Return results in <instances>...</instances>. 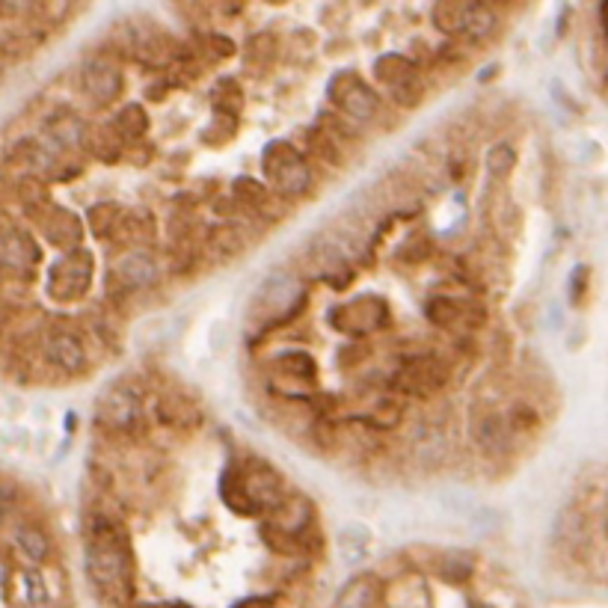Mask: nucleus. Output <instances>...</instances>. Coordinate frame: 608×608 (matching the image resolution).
Segmentation results:
<instances>
[{"mask_svg": "<svg viewBox=\"0 0 608 608\" xmlns=\"http://www.w3.org/2000/svg\"><path fill=\"white\" fill-rule=\"evenodd\" d=\"M514 164H517V152H514L508 143L493 146L490 155H487V167H490V173L493 175H508L514 170Z\"/></svg>", "mask_w": 608, "mask_h": 608, "instance_id": "26", "label": "nucleus"}, {"mask_svg": "<svg viewBox=\"0 0 608 608\" xmlns=\"http://www.w3.org/2000/svg\"><path fill=\"white\" fill-rule=\"evenodd\" d=\"M45 235H48L51 244H57V247H72V250H75V247L81 244L84 229H81V223H78L75 214H69V211H63V208H54L51 217L45 220Z\"/></svg>", "mask_w": 608, "mask_h": 608, "instance_id": "14", "label": "nucleus"}, {"mask_svg": "<svg viewBox=\"0 0 608 608\" xmlns=\"http://www.w3.org/2000/svg\"><path fill=\"white\" fill-rule=\"evenodd\" d=\"M101 214H116V208H113V205H98V208L92 211V217H101ZM107 226L116 229V220H95V232H98V235H104Z\"/></svg>", "mask_w": 608, "mask_h": 608, "instance_id": "28", "label": "nucleus"}, {"mask_svg": "<svg viewBox=\"0 0 608 608\" xmlns=\"http://www.w3.org/2000/svg\"><path fill=\"white\" fill-rule=\"evenodd\" d=\"M330 98H333L348 116L359 119V122L371 119L374 110H377V95L371 92L368 84H362L356 75H339L336 84L330 87Z\"/></svg>", "mask_w": 608, "mask_h": 608, "instance_id": "6", "label": "nucleus"}, {"mask_svg": "<svg viewBox=\"0 0 608 608\" xmlns=\"http://www.w3.org/2000/svg\"><path fill=\"white\" fill-rule=\"evenodd\" d=\"M511 434H514L511 422L496 410H481L472 422V436L478 448L490 457H502L511 448Z\"/></svg>", "mask_w": 608, "mask_h": 608, "instance_id": "7", "label": "nucleus"}, {"mask_svg": "<svg viewBox=\"0 0 608 608\" xmlns=\"http://www.w3.org/2000/svg\"><path fill=\"white\" fill-rule=\"evenodd\" d=\"M428 318L439 324V327H454L457 321H463V306L457 300H448V297H436L428 303ZM469 321V318H466Z\"/></svg>", "mask_w": 608, "mask_h": 608, "instance_id": "23", "label": "nucleus"}, {"mask_svg": "<svg viewBox=\"0 0 608 608\" xmlns=\"http://www.w3.org/2000/svg\"><path fill=\"white\" fill-rule=\"evenodd\" d=\"M146 125H149V116H146V110H143L140 104L122 107V113H119V119H116V131H119L122 137H128V140L146 134Z\"/></svg>", "mask_w": 608, "mask_h": 608, "instance_id": "20", "label": "nucleus"}, {"mask_svg": "<svg viewBox=\"0 0 608 608\" xmlns=\"http://www.w3.org/2000/svg\"><path fill=\"white\" fill-rule=\"evenodd\" d=\"M377 600H380V582L374 576H356L339 594L336 608H377Z\"/></svg>", "mask_w": 608, "mask_h": 608, "instance_id": "17", "label": "nucleus"}, {"mask_svg": "<svg viewBox=\"0 0 608 608\" xmlns=\"http://www.w3.org/2000/svg\"><path fill=\"white\" fill-rule=\"evenodd\" d=\"M12 540H15L18 552H21L27 561H33V564H42V561L51 555V540H48V534H45L42 528H36V525H18L15 534H12Z\"/></svg>", "mask_w": 608, "mask_h": 608, "instance_id": "16", "label": "nucleus"}, {"mask_svg": "<svg viewBox=\"0 0 608 608\" xmlns=\"http://www.w3.org/2000/svg\"><path fill=\"white\" fill-rule=\"evenodd\" d=\"M413 448L422 460H442L445 457V436L434 428H419L413 436Z\"/></svg>", "mask_w": 608, "mask_h": 608, "instance_id": "21", "label": "nucleus"}, {"mask_svg": "<svg viewBox=\"0 0 608 608\" xmlns=\"http://www.w3.org/2000/svg\"><path fill=\"white\" fill-rule=\"evenodd\" d=\"M84 89L89 98H95L98 104H110L116 101V95L122 92V72L116 63L104 60V57H92L84 66Z\"/></svg>", "mask_w": 608, "mask_h": 608, "instance_id": "11", "label": "nucleus"}, {"mask_svg": "<svg viewBox=\"0 0 608 608\" xmlns=\"http://www.w3.org/2000/svg\"><path fill=\"white\" fill-rule=\"evenodd\" d=\"M261 167H264L267 178L276 184V190L285 196H300L312 184V173H309L306 161L288 143H270L264 158H261Z\"/></svg>", "mask_w": 608, "mask_h": 608, "instance_id": "2", "label": "nucleus"}, {"mask_svg": "<svg viewBox=\"0 0 608 608\" xmlns=\"http://www.w3.org/2000/svg\"><path fill=\"white\" fill-rule=\"evenodd\" d=\"M36 261H39V247L27 232H21L15 226L0 229V264L3 267H9L15 273H30Z\"/></svg>", "mask_w": 608, "mask_h": 608, "instance_id": "8", "label": "nucleus"}, {"mask_svg": "<svg viewBox=\"0 0 608 608\" xmlns=\"http://www.w3.org/2000/svg\"><path fill=\"white\" fill-rule=\"evenodd\" d=\"M51 137L60 149H69V146H78L84 140V122L75 119V116H63L60 122L51 125Z\"/></svg>", "mask_w": 608, "mask_h": 608, "instance_id": "24", "label": "nucleus"}, {"mask_svg": "<svg viewBox=\"0 0 608 608\" xmlns=\"http://www.w3.org/2000/svg\"><path fill=\"white\" fill-rule=\"evenodd\" d=\"M143 608H181V606H143Z\"/></svg>", "mask_w": 608, "mask_h": 608, "instance_id": "29", "label": "nucleus"}, {"mask_svg": "<svg viewBox=\"0 0 608 608\" xmlns=\"http://www.w3.org/2000/svg\"><path fill=\"white\" fill-rule=\"evenodd\" d=\"M472 558L469 555H463V552H448L445 558H442V567H439V573H442V579H448V582H466L469 576H472Z\"/></svg>", "mask_w": 608, "mask_h": 608, "instance_id": "25", "label": "nucleus"}, {"mask_svg": "<svg viewBox=\"0 0 608 608\" xmlns=\"http://www.w3.org/2000/svg\"><path fill=\"white\" fill-rule=\"evenodd\" d=\"M45 353H48V359H51L57 368H63V371H69V374H78V371H84V365H87L84 342H81L75 333H69V330H54V333L45 339Z\"/></svg>", "mask_w": 608, "mask_h": 608, "instance_id": "12", "label": "nucleus"}, {"mask_svg": "<svg viewBox=\"0 0 608 608\" xmlns=\"http://www.w3.org/2000/svg\"><path fill=\"white\" fill-rule=\"evenodd\" d=\"M448 371L439 359L431 356H422V359H410L398 368L395 374V386L407 395H416V398H425V395H434L442 389Z\"/></svg>", "mask_w": 608, "mask_h": 608, "instance_id": "4", "label": "nucleus"}, {"mask_svg": "<svg viewBox=\"0 0 608 608\" xmlns=\"http://www.w3.org/2000/svg\"><path fill=\"white\" fill-rule=\"evenodd\" d=\"M92 282V256L84 250H72L69 256L57 261L51 267V279H48V291L54 300H78L84 297Z\"/></svg>", "mask_w": 608, "mask_h": 608, "instance_id": "3", "label": "nucleus"}, {"mask_svg": "<svg viewBox=\"0 0 608 608\" xmlns=\"http://www.w3.org/2000/svg\"><path fill=\"white\" fill-rule=\"evenodd\" d=\"M374 72H377V78H380L383 84H389V87H392V92H398V89H407V87H416V66H413L410 60L398 57V54L383 57V60L374 66Z\"/></svg>", "mask_w": 608, "mask_h": 608, "instance_id": "15", "label": "nucleus"}, {"mask_svg": "<svg viewBox=\"0 0 608 608\" xmlns=\"http://www.w3.org/2000/svg\"><path fill=\"white\" fill-rule=\"evenodd\" d=\"M469 3H436L434 24L445 33H460Z\"/></svg>", "mask_w": 608, "mask_h": 608, "instance_id": "22", "label": "nucleus"}, {"mask_svg": "<svg viewBox=\"0 0 608 608\" xmlns=\"http://www.w3.org/2000/svg\"><path fill=\"white\" fill-rule=\"evenodd\" d=\"M113 273L125 288H149L158 279V261L146 250H131L113 264Z\"/></svg>", "mask_w": 608, "mask_h": 608, "instance_id": "13", "label": "nucleus"}, {"mask_svg": "<svg viewBox=\"0 0 608 608\" xmlns=\"http://www.w3.org/2000/svg\"><path fill=\"white\" fill-rule=\"evenodd\" d=\"M87 576L107 603L125 606L134 600L131 552H128V540L119 531V525L95 522V528L89 531Z\"/></svg>", "mask_w": 608, "mask_h": 608, "instance_id": "1", "label": "nucleus"}, {"mask_svg": "<svg viewBox=\"0 0 608 608\" xmlns=\"http://www.w3.org/2000/svg\"><path fill=\"white\" fill-rule=\"evenodd\" d=\"M137 416H140V404H137L134 392H128L125 386H113L98 401V419L113 431L131 428L137 422Z\"/></svg>", "mask_w": 608, "mask_h": 608, "instance_id": "10", "label": "nucleus"}, {"mask_svg": "<svg viewBox=\"0 0 608 608\" xmlns=\"http://www.w3.org/2000/svg\"><path fill=\"white\" fill-rule=\"evenodd\" d=\"M279 365L285 368V371H291V374H297L300 380H315V362H312V356H306V353H285V356H279Z\"/></svg>", "mask_w": 608, "mask_h": 608, "instance_id": "27", "label": "nucleus"}, {"mask_svg": "<svg viewBox=\"0 0 608 608\" xmlns=\"http://www.w3.org/2000/svg\"><path fill=\"white\" fill-rule=\"evenodd\" d=\"M18 594H21V600H24V606H27V608H51V606H54L51 588H48L45 576H42V573H36V570H27V573H21V579H18Z\"/></svg>", "mask_w": 608, "mask_h": 608, "instance_id": "18", "label": "nucleus"}, {"mask_svg": "<svg viewBox=\"0 0 608 608\" xmlns=\"http://www.w3.org/2000/svg\"><path fill=\"white\" fill-rule=\"evenodd\" d=\"M493 30H496V12L487 9L484 3H469L460 33H466L469 39H487Z\"/></svg>", "mask_w": 608, "mask_h": 608, "instance_id": "19", "label": "nucleus"}, {"mask_svg": "<svg viewBox=\"0 0 608 608\" xmlns=\"http://www.w3.org/2000/svg\"><path fill=\"white\" fill-rule=\"evenodd\" d=\"M238 493H241V505L279 508L282 505V478L267 463H259L238 478Z\"/></svg>", "mask_w": 608, "mask_h": 608, "instance_id": "5", "label": "nucleus"}, {"mask_svg": "<svg viewBox=\"0 0 608 608\" xmlns=\"http://www.w3.org/2000/svg\"><path fill=\"white\" fill-rule=\"evenodd\" d=\"M300 285L288 270H279L273 276L264 279L259 288V303L270 312V315H282V312H294L300 306Z\"/></svg>", "mask_w": 608, "mask_h": 608, "instance_id": "9", "label": "nucleus"}]
</instances>
